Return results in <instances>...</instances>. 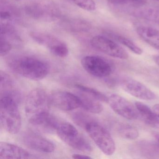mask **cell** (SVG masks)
<instances>
[{"label": "cell", "mask_w": 159, "mask_h": 159, "mask_svg": "<svg viewBox=\"0 0 159 159\" xmlns=\"http://www.w3.org/2000/svg\"><path fill=\"white\" fill-rule=\"evenodd\" d=\"M8 65L16 73L32 80H43L50 70V66L46 61L33 56L12 57L8 60Z\"/></svg>", "instance_id": "1"}, {"label": "cell", "mask_w": 159, "mask_h": 159, "mask_svg": "<svg viewBox=\"0 0 159 159\" xmlns=\"http://www.w3.org/2000/svg\"><path fill=\"white\" fill-rule=\"evenodd\" d=\"M18 103L9 97H1L0 118L3 128L13 134L20 131L22 119L18 107Z\"/></svg>", "instance_id": "2"}, {"label": "cell", "mask_w": 159, "mask_h": 159, "mask_svg": "<svg viewBox=\"0 0 159 159\" xmlns=\"http://www.w3.org/2000/svg\"><path fill=\"white\" fill-rule=\"evenodd\" d=\"M26 14L32 19L42 22H51L60 17L59 7L50 0H38L30 2L24 7Z\"/></svg>", "instance_id": "3"}, {"label": "cell", "mask_w": 159, "mask_h": 159, "mask_svg": "<svg viewBox=\"0 0 159 159\" xmlns=\"http://www.w3.org/2000/svg\"><path fill=\"white\" fill-rule=\"evenodd\" d=\"M84 127L96 145L106 155H112L116 150V145L108 131L101 125L94 121H88Z\"/></svg>", "instance_id": "4"}, {"label": "cell", "mask_w": 159, "mask_h": 159, "mask_svg": "<svg viewBox=\"0 0 159 159\" xmlns=\"http://www.w3.org/2000/svg\"><path fill=\"white\" fill-rule=\"evenodd\" d=\"M50 98L43 89L36 88L30 92L25 102V111L29 121L49 111Z\"/></svg>", "instance_id": "5"}, {"label": "cell", "mask_w": 159, "mask_h": 159, "mask_svg": "<svg viewBox=\"0 0 159 159\" xmlns=\"http://www.w3.org/2000/svg\"><path fill=\"white\" fill-rule=\"evenodd\" d=\"M56 133L61 140L73 148L88 152L93 150V147L89 141L69 123L61 122Z\"/></svg>", "instance_id": "6"}, {"label": "cell", "mask_w": 159, "mask_h": 159, "mask_svg": "<svg viewBox=\"0 0 159 159\" xmlns=\"http://www.w3.org/2000/svg\"><path fill=\"white\" fill-rule=\"evenodd\" d=\"M30 36L34 41L45 46L56 56L64 58L68 55L66 44L54 35L40 31H31Z\"/></svg>", "instance_id": "7"}, {"label": "cell", "mask_w": 159, "mask_h": 159, "mask_svg": "<svg viewBox=\"0 0 159 159\" xmlns=\"http://www.w3.org/2000/svg\"><path fill=\"white\" fill-rule=\"evenodd\" d=\"M81 63L85 71L97 78L108 77L112 71L111 64L101 57L87 56L81 59Z\"/></svg>", "instance_id": "8"}, {"label": "cell", "mask_w": 159, "mask_h": 159, "mask_svg": "<svg viewBox=\"0 0 159 159\" xmlns=\"http://www.w3.org/2000/svg\"><path fill=\"white\" fill-rule=\"evenodd\" d=\"M90 43L93 48L109 56L120 59H127V52L111 39L102 36H96L91 39Z\"/></svg>", "instance_id": "9"}, {"label": "cell", "mask_w": 159, "mask_h": 159, "mask_svg": "<svg viewBox=\"0 0 159 159\" xmlns=\"http://www.w3.org/2000/svg\"><path fill=\"white\" fill-rule=\"evenodd\" d=\"M49 98L51 104L61 110L70 111L81 107L79 96L66 91H54Z\"/></svg>", "instance_id": "10"}, {"label": "cell", "mask_w": 159, "mask_h": 159, "mask_svg": "<svg viewBox=\"0 0 159 159\" xmlns=\"http://www.w3.org/2000/svg\"><path fill=\"white\" fill-rule=\"evenodd\" d=\"M108 103L115 113L125 119L134 120L139 117V113L135 106L119 95L113 94L109 97Z\"/></svg>", "instance_id": "11"}, {"label": "cell", "mask_w": 159, "mask_h": 159, "mask_svg": "<svg viewBox=\"0 0 159 159\" xmlns=\"http://www.w3.org/2000/svg\"><path fill=\"white\" fill-rule=\"evenodd\" d=\"M23 141L30 148L43 153H51L55 149V146L52 141L32 131L24 133Z\"/></svg>", "instance_id": "12"}, {"label": "cell", "mask_w": 159, "mask_h": 159, "mask_svg": "<svg viewBox=\"0 0 159 159\" xmlns=\"http://www.w3.org/2000/svg\"><path fill=\"white\" fill-rule=\"evenodd\" d=\"M122 88L126 93L137 98L144 100H152L155 98V94L138 81L127 78L122 81Z\"/></svg>", "instance_id": "13"}, {"label": "cell", "mask_w": 159, "mask_h": 159, "mask_svg": "<svg viewBox=\"0 0 159 159\" xmlns=\"http://www.w3.org/2000/svg\"><path fill=\"white\" fill-rule=\"evenodd\" d=\"M31 125L46 133L56 132L61 122L49 111L29 121Z\"/></svg>", "instance_id": "14"}, {"label": "cell", "mask_w": 159, "mask_h": 159, "mask_svg": "<svg viewBox=\"0 0 159 159\" xmlns=\"http://www.w3.org/2000/svg\"><path fill=\"white\" fill-rule=\"evenodd\" d=\"M1 159H33L37 158L23 148L8 142L0 143Z\"/></svg>", "instance_id": "15"}, {"label": "cell", "mask_w": 159, "mask_h": 159, "mask_svg": "<svg viewBox=\"0 0 159 159\" xmlns=\"http://www.w3.org/2000/svg\"><path fill=\"white\" fill-rule=\"evenodd\" d=\"M0 76L1 97H9L15 100L19 104L21 100L22 95L16 88L11 76L2 70H1Z\"/></svg>", "instance_id": "16"}, {"label": "cell", "mask_w": 159, "mask_h": 159, "mask_svg": "<svg viewBox=\"0 0 159 159\" xmlns=\"http://www.w3.org/2000/svg\"><path fill=\"white\" fill-rule=\"evenodd\" d=\"M138 35L151 46L159 50V31L150 27L139 26L137 28Z\"/></svg>", "instance_id": "17"}, {"label": "cell", "mask_w": 159, "mask_h": 159, "mask_svg": "<svg viewBox=\"0 0 159 159\" xmlns=\"http://www.w3.org/2000/svg\"><path fill=\"white\" fill-rule=\"evenodd\" d=\"M135 106L145 122L155 128H159V118L155 114L152 109L148 106L140 102H136Z\"/></svg>", "instance_id": "18"}, {"label": "cell", "mask_w": 159, "mask_h": 159, "mask_svg": "<svg viewBox=\"0 0 159 159\" xmlns=\"http://www.w3.org/2000/svg\"><path fill=\"white\" fill-rule=\"evenodd\" d=\"M78 95L81 100L80 107L86 111L93 113H99L103 111V107L100 101L83 93Z\"/></svg>", "instance_id": "19"}, {"label": "cell", "mask_w": 159, "mask_h": 159, "mask_svg": "<svg viewBox=\"0 0 159 159\" xmlns=\"http://www.w3.org/2000/svg\"><path fill=\"white\" fill-rule=\"evenodd\" d=\"M134 16L159 24V8L148 6L141 7L135 10L133 13Z\"/></svg>", "instance_id": "20"}, {"label": "cell", "mask_w": 159, "mask_h": 159, "mask_svg": "<svg viewBox=\"0 0 159 159\" xmlns=\"http://www.w3.org/2000/svg\"><path fill=\"white\" fill-rule=\"evenodd\" d=\"M1 37H3L12 45V43L18 44L22 42V40L17 31L12 26L9 24H1Z\"/></svg>", "instance_id": "21"}, {"label": "cell", "mask_w": 159, "mask_h": 159, "mask_svg": "<svg viewBox=\"0 0 159 159\" xmlns=\"http://www.w3.org/2000/svg\"><path fill=\"white\" fill-rule=\"evenodd\" d=\"M75 87L82 93L86 94L100 102L107 103L108 102V97L96 89L80 84H76Z\"/></svg>", "instance_id": "22"}, {"label": "cell", "mask_w": 159, "mask_h": 159, "mask_svg": "<svg viewBox=\"0 0 159 159\" xmlns=\"http://www.w3.org/2000/svg\"><path fill=\"white\" fill-rule=\"evenodd\" d=\"M118 132L121 137L131 140L136 139L139 136L137 129L129 125H120L118 128Z\"/></svg>", "instance_id": "23"}, {"label": "cell", "mask_w": 159, "mask_h": 159, "mask_svg": "<svg viewBox=\"0 0 159 159\" xmlns=\"http://www.w3.org/2000/svg\"><path fill=\"white\" fill-rule=\"evenodd\" d=\"M112 36L117 41L127 47L135 54L140 55L143 53L142 49L139 48L130 39L125 38L124 36L115 35L114 34H112Z\"/></svg>", "instance_id": "24"}, {"label": "cell", "mask_w": 159, "mask_h": 159, "mask_svg": "<svg viewBox=\"0 0 159 159\" xmlns=\"http://www.w3.org/2000/svg\"><path fill=\"white\" fill-rule=\"evenodd\" d=\"M66 27L73 31H85L89 29V25L85 21L80 20H69L66 23Z\"/></svg>", "instance_id": "25"}, {"label": "cell", "mask_w": 159, "mask_h": 159, "mask_svg": "<svg viewBox=\"0 0 159 159\" xmlns=\"http://www.w3.org/2000/svg\"><path fill=\"white\" fill-rule=\"evenodd\" d=\"M81 9L88 11H93L96 10V5L94 0H70Z\"/></svg>", "instance_id": "26"}, {"label": "cell", "mask_w": 159, "mask_h": 159, "mask_svg": "<svg viewBox=\"0 0 159 159\" xmlns=\"http://www.w3.org/2000/svg\"><path fill=\"white\" fill-rule=\"evenodd\" d=\"M107 1L111 4H118V5L133 3L134 4L142 5L147 3L148 1V0H107Z\"/></svg>", "instance_id": "27"}, {"label": "cell", "mask_w": 159, "mask_h": 159, "mask_svg": "<svg viewBox=\"0 0 159 159\" xmlns=\"http://www.w3.org/2000/svg\"><path fill=\"white\" fill-rule=\"evenodd\" d=\"M12 45L5 39L3 37H1V56H4L11 51Z\"/></svg>", "instance_id": "28"}, {"label": "cell", "mask_w": 159, "mask_h": 159, "mask_svg": "<svg viewBox=\"0 0 159 159\" xmlns=\"http://www.w3.org/2000/svg\"><path fill=\"white\" fill-rule=\"evenodd\" d=\"M11 15L7 11H2L1 12V19L2 20H8L11 19Z\"/></svg>", "instance_id": "29"}, {"label": "cell", "mask_w": 159, "mask_h": 159, "mask_svg": "<svg viewBox=\"0 0 159 159\" xmlns=\"http://www.w3.org/2000/svg\"><path fill=\"white\" fill-rule=\"evenodd\" d=\"M72 158L75 159H89L92 158L90 156L83 155V154H78V153L72 154Z\"/></svg>", "instance_id": "30"}, {"label": "cell", "mask_w": 159, "mask_h": 159, "mask_svg": "<svg viewBox=\"0 0 159 159\" xmlns=\"http://www.w3.org/2000/svg\"><path fill=\"white\" fill-rule=\"evenodd\" d=\"M152 109L155 114L159 118V104L154 105L152 107Z\"/></svg>", "instance_id": "31"}, {"label": "cell", "mask_w": 159, "mask_h": 159, "mask_svg": "<svg viewBox=\"0 0 159 159\" xmlns=\"http://www.w3.org/2000/svg\"><path fill=\"white\" fill-rule=\"evenodd\" d=\"M153 60L155 63L157 64V66L159 67V55L154 56L153 57Z\"/></svg>", "instance_id": "32"}, {"label": "cell", "mask_w": 159, "mask_h": 159, "mask_svg": "<svg viewBox=\"0 0 159 159\" xmlns=\"http://www.w3.org/2000/svg\"><path fill=\"white\" fill-rule=\"evenodd\" d=\"M157 148L159 152V139H158V143H157Z\"/></svg>", "instance_id": "33"}, {"label": "cell", "mask_w": 159, "mask_h": 159, "mask_svg": "<svg viewBox=\"0 0 159 159\" xmlns=\"http://www.w3.org/2000/svg\"><path fill=\"white\" fill-rule=\"evenodd\" d=\"M155 1H156L158 2H159V0H155Z\"/></svg>", "instance_id": "34"}, {"label": "cell", "mask_w": 159, "mask_h": 159, "mask_svg": "<svg viewBox=\"0 0 159 159\" xmlns=\"http://www.w3.org/2000/svg\"><path fill=\"white\" fill-rule=\"evenodd\" d=\"M15 1H21V0H15Z\"/></svg>", "instance_id": "35"}]
</instances>
